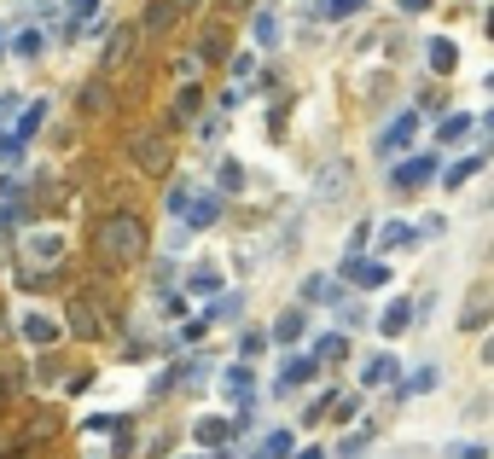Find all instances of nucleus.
<instances>
[{"mask_svg":"<svg viewBox=\"0 0 494 459\" xmlns=\"http://www.w3.org/2000/svg\"><path fill=\"white\" fill-rule=\"evenodd\" d=\"M303 303H326V308H338L343 303V291H338V279H326V274H314L303 285Z\"/></svg>","mask_w":494,"mask_h":459,"instance_id":"23","label":"nucleus"},{"mask_svg":"<svg viewBox=\"0 0 494 459\" xmlns=\"http://www.w3.org/2000/svg\"><path fill=\"white\" fill-rule=\"evenodd\" d=\"M413 314H419V308H413V296H395V303L384 308V320H378V331H384V338H401V331L413 326Z\"/></svg>","mask_w":494,"mask_h":459,"instance_id":"16","label":"nucleus"},{"mask_svg":"<svg viewBox=\"0 0 494 459\" xmlns=\"http://www.w3.org/2000/svg\"><path fill=\"white\" fill-rule=\"evenodd\" d=\"M58 331H65V326H58L53 314H41V308H23V320H18V338H30L35 349H53V343H58Z\"/></svg>","mask_w":494,"mask_h":459,"instance_id":"10","label":"nucleus"},{"mask_svg":"<svg viewBox=\"0 0 494 459\" xmlns=\"http://www.w3.org/2000/svg\"><path fill=\"white\" fill-rule=\"evenodd\" d=\"M6 105H12V99H0V110H6Z\"/></svg>","mask_w":494,"mask_h":459,"instance_id":"55","label":"nucleus"},{"mask_svg":"<svg viewBox=\"0 0 494 459\" xmlns=\"http://www.w3.org/2000/svg\"><path fill=\"white\" fill-rule=\"evenodd\" d=\"M216 181H221V192H239V186H244V169H239V163L227 157V163L216 169Z\"/></svg>","mask_w":494,"mask_h":459,"instance_id":"37","label":"nucleus"},{"mask_svg":"<svg viewBox=\"0 0 494 459\" xmlns=\"http://www.w3.org/2000/svg\"><path fill=\"white\" fill-rule=\"evenodd\" d=\"M12 53H18V58H41L47 53V35L35 30V23H23V30L12 35Z\"/></svg>","mask_w":494,"mask_h":459,"instance_id":"24","label":"nucleus"},{"mask_svg":"<svg viewBox=\"0 0 494 459\" xmlns=\"http://www.w3.org/2000/svg\"><path fill=\"white\" fill-rule=\"evenodd\" d=\"M0 407H6V384H0Z\"/></svg>","mask_w":494,"mask_h":459,"instance_id":"53","label":"nucleus"},{"mask_svg":"<svg viewBox=\"0 0 494 459\" xmlns=\"http://www.w3.org/2000/svg\"><path fill=\"white\" fill-rule=\"evenodd\" d=\"M216 221H221V198H216V192H192L181 227H187V233H204V227H216Z\"/></svg>","mask_w":494,"mask_h":459,"instance_id":"12","label":"nucleus"},{"mask_svg":"<svg viewBox=\"0 0 494 459\" xmlns=\"http://www.w3.org/2000/svg\"><path fill=\"white\" fill-rule=\"evenodd\" d=\"M181 6H187V0H181Z\"/></svg>","mask_w":494,"mask_h":459,"instance_id":"58","label":"nucleus"},{"mask_svg":"<svg viewBox=\"0 0 494 459\" xmlns=\"http://www.w3.org/2000/svg\"><path fill=\"white\" fill-rule=\"evenodd\" d=\"M65 390H70V395H82V390H93V372H76V378H65Z\"/></svg>","mask_w":494,"mask_h":459,"instance_id":"46","label":"nucleus"},{"mask_svg":"<svg viewBox=\"0 0 494 459\" xmlns=\"http://www.w3.org/2000/svg\"><path fill=\"white\" fill-rule=\"evenodd\" d=\"M343 279H349L355 291H384L390 285V262L384 256H343Z\"/></svg>","mask_w":494,"mask_h":459,"instance_id":"4","label":"nucleus"},{"mask_svg":"<svg viewBox=\"0 0 494 459\" xmlns=\"http://www.w3.org/2000/svg\"><path fill=\"white\" fill-rule=\"evenodd\" d=\"M187 291H192V296H221V268L198 262L192 274H187Z\"/></svg>","mask_w":494,"mask_h":459,"instance_id":"22","label":"nucleus"},{"mask_svg":"<svg viewBox=\"0 0 494 459\" xmlns=\"http://www.w3.org/2000/svg\"><path fill=\"white\" fill-rule=\"evenodd\" d=\"M198 65H221V58H227V30H221V23H209L204 35H198Z\"/></svg>","mask_w":494,"mask_h":459,"instance_id":"18","label":"nucleus"},{"mask_svg":"<svg viewBox=\"0 0 494 459\" xmlns=\"http://www.w3.org/2000/svg\"><path fill=\"white\" fill-rule=\"evenodd\" d=\"M262 349H268V331H244V338H239V355H244V361H256Z\"/></svg>","mask_w":494,"mask_h":459,"instance_id":"38","label":"nucleus"},{"mask_svg":"<svg viewBox=\"0 0 494 459\" xmlns=\"http://www.w3.org/2000/svg\"><path fill=\"white\" fill-rule=\"evenodd\" d=\"M239 308H244V296H239V291H233V296L221 291V296H216V303H209L198 320H204V326H216V320H239Z\"/></svg>","mask_w":494,"mask_h":459,"instance_id":"25","label":"nucleus"},{"mask_svg":"<svg viewBox=\"0 0 494 459\" xmlns=\"http://www.w3.org/2000/svg\"><path fill=\"white\" fill-rule=\"evenodd\" d=\"M23 256L35 262V274H47V268L65 256V233H53V227H35V233H23Z\"/></svg>","mask_w":494,"mask_h":459,"instance_id":"7","label":"nucleus"},{"mask_svg":"<svg viewBox=\"0 0 494 459\" xmlns=\"http://www.w3.org/2000/svg\"><path fill=\"white\" fill-rule=\"evenodd\" d=\"M0 198H6V204H18V198H23V181H18V175H0Z\"/></svg>","mask_w":494,"mask_h":459,"instance_id":"43","label":"nucleus"},{"mask_svg":"<svg viewBox=\"0 0 494 459\" xmlns=\"http://www.w3.org/2000/svg\"><path fill=\"white\" fill-rule=\"evenodd\" d=\"M192 437H198V448H221V442L233 437V419H198Z\"/></svg>","mask_w":494,"mask_h":459,"instance_id":"20","label":"nucleus"},{"mask_svg":"<svg viewBox=\"0 0 494 459\" xmlns=\"http://www.w3.org/2000/svg\"><path fill=\"white\" fill-rule=\"evenodd\" d=\"M146 251H152V233H146V221L134 209H105L93 221V256L105 268H134Z\"/></svg>","mask_w":494,"mask_h":459,"instance_id":"1","label":"nucleus"},{"mask_svg":"<svg viewBox=\"0 0 494 459\" xmlns=\"http://www.w3.org/2000/svg\"><path fill=\"white\" fill-rule=\"evenodd\" d=\"M419 110H430V117H448V93H442V88H425V93H419Z\"/></svg>","mask_w":494,"mask_h":459,"instance_id":"36","label":"nucleus"},{"mask_svg":"<svg viewBox=\"0 0 494 459\" xmlns=\"http://www.w3.org/2000/svg\"><path fill=\"white\" fill-rule=\"evenodd\" d=\"M489 35H494V12H489Z\"/></svg>","mask_w":494,"mask_h":459,"instance_id":"54","label":"nucleus"},{"mask_svg":"<svg viewBox=\"0 0 494 459\" xmlns=\"http://www.w3.org/2000/svg\"><path fill=\"white\" fill-rule=\"evenodd\" d=\"M343 355H349V331H326V338L314 343V361L320 366H338Z\"/></svg>","mask_w":494,"mask_h":459,"instance_id":"21","label":"nucleus"},{"mask_svg":"<svg viewBox=\"0 0 494 459\" xmlns=\"http://www.w3.org/2000/svg\"><path fill=\"white\" fill-rule=\"evenodd\" d=\"M221 6H227V12H244V6H251V0H221Z\"/></svg>","mask_w":494,"mask_h":459,"instance_id":"51","label":"nucleus"},{"mask_svg":"<svg viewBox=\"0 0 494 459\" xmlns=\"http://www.w3.org/2000/svg\"><path fill=\"white\" fill-rule=\"evenodd\" d=\"M472 128H477L472 110H448V117L437 122V140H442V146H465V134H472Z\"/></svg>","mask_w":494,"mask_h":459,"instance_id":"17","label":"nucleus"},{"mask_svg":"<svg viewBox=\"0 0 494 459\" xmlns=\"http://www.w3.org/2000/svg\"><path fill=\"white\" fill-rule=\"evenodd\" d=\"M41 122H47V99H35V105H30V110H23V117H18V128H12V134H18V140L30 146L35 134H41Z\"/></svg>","mask_w":494,"mask_h":459,"instance_id":"28","label":"nucleus"},{"mask_svg":"<svg viewBox=\"0 0 494 459\" xmlns=\"http://www.w3.org/2000/svg\"><path fill=\"white\" fill-rule=\"evenodd\" d=\"M23 221V209L18 204H0V239H12V227Z\"/></svg>","mask_w":494,"mask_h":459,"instance_id":"39","label":"nucleus"},{"mask_svg":"<svg viewBox=\"0 0 494 459\" xmlns=\"http://www.w3.org/2000/svg\"><path fill=\"white\" fill-rule=\"evenodd\" d=\"M390 378H395V361H390V355H373V361L361 366V384H366V390H378V384H390Z\"/></svg>","mask_w":494,"mask_h":459,"instance_id":"30","label":"nucleus"},{"mask_svg":"<svg viewBox=\"0 0 494 459\" xmlns=\"http://www.w3.org/2000/svg\"><path fill=\"white\" fill-rule=\"evenodd\" d=\"M279 41V18L274 12H256V47H274Z\"/></svg>","mask_w":494,"mask_h":459,"instance_id":"34","label":"nucleus"},{"mask_svg":"<svg viewBox=\"0 0 494 459\" xmlns=\"http://www.w3.org/2000/svg\"><path fill=\"white\" fill-rule=\"evenodd\" d=\"M187 204H192V181H175L169 186V216H187Z\"/></svg>","mask_w":494,"mask_h":459,"instance_id":"35","label":"nucleus"},{"mask_svg":"<svg viewBox=\"0 0 494 459\" xmlns=\"http://www.w3.org/2000/svg\"><path fill=\"white\" fill-rule=\"evenodd\" d=\"M198 140H204V146L221 140V117H204V122H198Z\"/></svg>","mask_w":494,"mask_h":459,"instance_id":"44","label":"nucleus"},{"mask_svg":"<svg viewBox=\"0 0 494 459\" xmlns=\"http://www.w3.org/2000/svg\"><path fill=\"white\" fill-rule=\"evenodd\" d=\"M454 459H489V448H483V442H460V448H454Z\"/></svg>","mask_w":494,"mask_h":459,"instance_id":"45","label":"nucleus"},{"mask_svg":"<svg viewBox=\"0 0 494 459\" xmlns=\"http://www.w3.org/2000/svg\"><path fill=\"white\" fill-rule=\"evenodd\" d=\"M134 41H140V30H134V23H117L110 41H105V53H99V70H122L134 58Z\"/></svg>","mask_w":494,"mask_h":459,"instance_id":"11","label":"nucleus"},{"mask_svg":"<svg viewBox=\"0 0 494 459\" xmlns=\"http://www.w3.org/2000/svg\"><path fill=\"white\" fill-rule=\"evenodd\" d=\"M82 105H88V110H105V82H88V88H82Z\"/></svg>","mask_w":494,"mask_h":459,"instance_id":"40","label":"nucleus"},{"mask_svg":"<svg viewBox=\"0 0 494 459\" xmlns=\"http://www.w3.org/2000/svg\"><path fill=\"white\" fill-rule=\"evenodd\" d=\"M349 181H355V163L349 157H331V163L320 169V181H314V204H338V198L349 192Z\"/></svg>","mask_w":494,"mask_h":459,"instance_id":"8","label":"nucleus"},{"mask_svg":"<svg viewBox=\"0 0 494 459\" xmlns=\"http://www.w3.org/2000/svg\"><path fill=\"white\" fill-rule=\"evenodd\" d=\"M366 239H373V221H361V227L349 233V256H361V251H366Z\"/></svg>","mask_w":494,"mask_h":459,"instance_id":"42","label":"nucleus"},{"mask_svg":"<svg viewBox=\"0 0 494 459\" xmlns=\"http://www.w3.org/2000/svg\"><path fill=\"white\" fill-rule=\"evenodd\" d=\"M355 12H361V0H314V18H326V23H343Z\"/></svg>","mask_w":494,"mask_h":459,"instance_id":"29","label":"nucleus"},{"mask_svg":"<svg viewBox=\"0 0 494 459\" xmlns=\"http://www.w3.org/2000/svg\"><path fill=\"white\" fill-rule=\"evenodd\" d=\"M239 105H244V88H239V82H233V88L221 93V110H239Z\"/></svg>","mask_w":494,"mask_h":459,"instance_id":"47","label":"nucleus"},{"mask_svg":"<svg viewBox=\"0 0 494 459\" xmlns=\"http://www.w3.org/2000/svg\"><path fill=\"white\" fill-rule=\"evenodd\" d=\"M279 372H286V378H279L274 390H279V395H291L296 384H314V378H320V361H314V355H291V361L279 366Z\"/></svg>","mask_w":494,"mask_h":459,"instance_id":"15","label":"nucleus"},{"mask_svg":"<svg viewBox=\"0 0 494 459\" xmlns=\"http://www.w3.org/2000/svg\"><path fill=\"white\" fill-rule=\"evenodd\" d=\"M477 169H483L477 157H465V163H448V169H442V186H465V181L477 175Z\"/></svg>","mask_w":494,"mask_h":459,"instance_id":"33","label":"nucleus"},{"mask_svg":"<svg viewBox=\"0 0 494 459\" xmlns=\"http://www.w3.org/2000/svg\"><path fill=\"white\" fill-rule=\"evenodd\" d=\"M198 110H204V88H192V82H187V88L175 93V122H192Z\"/></svg>","mask_w":494,"mask_h":459,"instance_id":"31","label":"nucleus"},{"mask_svg":"<svg viewBox=\"0 0 494 459\" xmlns=\"http://www.w3.org/2000/svg\"><path fill=\"white\" fill-rule=\"evenodd\" d=\"M128 157L140 163V175H152V181H163L169 169H175V146H169L163 128H134L128 134Z\"/></svg>","mask_w":494,"mask_h":459,"instance_id":"2","label":"nucleus"},{"mask_svg":"<svg viewBox=\"0 0 494 459\" xmlns=\"http://www.w3.org/2000/svg\"><path fill=\"white\" fill-rule=\"evenodd\" d=\"M12 459H18V454H12Z\"/></svg>","mask_w":494,"mask_h":459,"instance_id":"59","label":"nucleus"},{"mask_svg":"<svg viewBox=\"0 0 494 459\" xmlns=\"http://www.w3.org/2000/svg\"><path fill=\"white\" fill-rule=\"evenodd\" d=\"M413 134H419V110H401V117H395L390 128L373 140V152H378V157H395V152H407V146H413Z\"/></svg>","mask_w":494,"mask_h":459,"instance_id":"9","label":"nucleus"},{"mask_svg":"<svg viewBox=\"0 0 494 459\" xmlns=\"http://www.w3.org/2000/svg\"><path fill=\"white\" fill-rule=\"evenodd\" d=\"M373 233H378V244H384V251H401V244L419 239V227H407V221H384V227H373Z\"/></svg>","mask_w":494,"mask_h":459,"instance_id":"26","label":"nucleus"},{"mask_svg":"<svg viewBox=\"0 0 494 459\" xmlns=\"http://www.w3.org/2000/svg\"><path fill=\"white\" fill-rule=\"evenodd\" d=\"M430 181H437V152H425V157H413V163L390 169V192L395 198H413L419 186H430Z\"/></svg>","mask_w":494,"mask_h":459,"instance_id":"5","label":"nucleus"},{"mask_svg":"<svg viewBox=\"0 0 494 459\" xmlns=\"http://www.w3.org/2000/svg\"><path fill=\"white\" fill-rule=\"evenodd\" d=\"M489 128H494V110H489Z\"/></svg>","mask_w":494,"mask_h":459,"instance_id":"56","label":"nucleus"},{"mask_svg":"<svg viewBox=\"0 0 494 459\" xmlns=\"http://www.w3.org/2000/svg\"><path fill=\"white\" fill-rule=\"evenodd\" d=\"M256 459H291V430H274V437L256 448Z\"/></svg>","mask_w":494,"mask_h":459,"instance_id":"32","label":"nucleus"},{"mask_svg":"<svg viewBox=\"0 0 494 459\" xmlns=\"http://www.w3.org/2000/svg\"><path fill=\"white\" fill-rule=\"evenodd\" d=\"M181 18V0H146V18H140V35H169Z\"/></svg>","mask_w":494,"mask_h":459,"instance_id":"13","label":"nucleus"},{"mask_svg":"<svg viewBox=\"0 0 494 459\" xmlns=\"http://www.w3.org/2000/svg\"><path fill=\"white\" fill-rule=\"evenodd\" d=\"M483 361H489V366H494V338H489V343H483Z\"/></svg>","mask_w":494,"mask_h":459,"instance_id":"52","label":"nucleus"},{"mask_svg":"<svg viewBox=\"0 0 494 459\" xmlns=\"http://www.w3.org/2000/svg\"><path fill=\"white\" fill-rule=\"evenodd\" d=\"M192 459H204V454H192ZM216 459H221V454H216Z\"/></svg>","mask_w":494,"mask_h":459,"instance_id":"57","label":"nucleus"},{"mask_svg":"<svg viewBox=\"0 0 494 459\" xmlns=\"http://www.w3.org/2000/svg\"><path fill=\"white\" fill-rule=\"evenodd\" d=\"M425 390H437V366H419L413 378H401V384H395V402H407V395H425Z\"/></svg>","mask_w":494,"mask_h":459,"instance_id":"27","label":"nucleus"},{"mask_svg":"<svg viewBox=\"0 0 494 459\" xmlns=\"http://www.w3.org/2000/svg\"><path fill=\"white\" fill-rule=\"evenodd\" d=\"M291 459H326V448H303V454H291Z\"/></svg>","mask_w":494,"mask_h":459,"instance_id":"50","label":"nucleus"},{"mask_svg":"<svg viewBox=\"0 0 494 459\" xmlns=\"http://www.w3.org/2000/svg\"><path fill=\"white\" fill-rule=\"evenodd\" d=\"M0 157H12V163H18V157H23V140H18V134H12V128L0 134Z\"/></svg>","mask_w":494,"mask_h":459,"instance_id":"41","label":"nucleus"},{"mask_svg":"<svg viewBox=\"0 0 494 459\" xmlns=\"http://www.w3.org/2000/svg\"><path fill=\"white\" fill-rule=\"evenodd\" d=\"M425 65H430V76H454V65H460V47H454L448 35H430V41H425Z\"/></svg>","mask_w":494,"mask_h":459,"instance_id":"14","label":"nucleus"},{"mask_svg":"<svg viewBox=\"0 0 494 459\" xmlns=\"http://www.w3.org/2000/svg\"><path fill=\"white\" fill-rule=\"evenodd\" d=\"M23 448H30L23 437H0V459H12V454H23Z\"/></svg>","mask_w":494,"mask_h":459,"instance_id":"48","label":"nucleus"},{"mask_svg":"<svg viewBox=\"0 0 494 459\" xmlns=\"http://www.w3.org/2000/svg\"><path fill=\"white\" fill-rule=\"evenodd\" d=\"M437 0H401V12H430Z\"/></svg>","mask_w":494,"mask_h":459,"instance_id":"49","label":"nucleus"},{"mask_svg":"<svg viewBox=\"0 0 494 459\" xmlns=\"http://www.w3.org/2000/svg\"><path fill=\"white\" fill-rule=\"evenodd\" d=\"M303 331H308V314H303V308H286V314L274 320V331H268V338H274V343H296Z\"/></svg>","mask_w":494,"mask_h":459,"instance_id":"19","label":"nucleus"},{"mask_svg":"<svg viewBox=\"0 0 494 459\" xmlns=\"http://www.w3.org/2000/svg\"><path fill=\"white\" fill-rule=\"evenodd\" d=\"M489 326H494V279H483L460 303V331H489Z\"/></svg>","mask_w":494,"mask_h":459,"instance_id":"6","label":"nucleus"},{"mask_svg":"<svg viewBox=\"0 0 494 459\" xmlns=\"http://www.w3.org/2000/svg\"><path fill=\"white\" fill-rule=\"evenodd\" d=\"M65 326H70V338H82V343H99L110 331V314H105V303H99V296H70L65 303Z\"/></svg>","mask_w":494,"mask_h":459,"instance_id":"3","label":"nucleus"}]
</instances>
